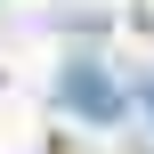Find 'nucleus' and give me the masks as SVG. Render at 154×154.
I'll return each mask as SVG.
<instances>
[{
	"mask_svg": "<svg viewBox=\"0 0 154 154\" xmlns=\"http://www.w3.org/2000/svg\"><path fill=\"white\" fill-rule=\"evenodd\" d=\"M57 106H65V114H81V122H106V130H122V114H130V89H122L106 65H65V73H57Z\"/></svg>",
	"mask_w": 154,
	"mask_h": 154,
	"instance_id": "nucleus-1",
	"label": "nucleus"
},
{
	"mask_svg": "<svg viewBox=\"0 0 154 154\" xmlns=\"http://www.w3.org/2000/svg\"><path fill=\"white\" fill-rule=\"evenodd\" d=\"M146 106H154V97H146Z\"/></svg>",
	"mask_w": 154,
	"mask_h": 154,
	"instance_id": "nucleus-2",
	"label": "nucleus"
}]
</instances>
